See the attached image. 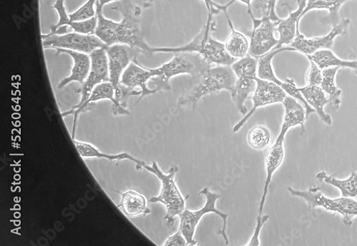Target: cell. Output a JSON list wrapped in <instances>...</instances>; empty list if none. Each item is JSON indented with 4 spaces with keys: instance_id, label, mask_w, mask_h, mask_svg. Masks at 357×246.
I'll return each mask as SVG.
<instances>
[{
    "instance_id": "24",
    "label": "cell",
    "mask_w": 357,
    "mask_h": 246,
    "mask_svg": "<svg viewBox=\"0 0 357 246\" xmlns=\"http://www.w3.org/2000/svg\"><path fill=\"white\" fill-rule=\"evenodd\" d=\"M231 29V34L225 45L227 52L234 58L240 59L249 54L250 43L247 38L235 30L227 13H225Z\"/></svg>"
},
{
    "instance_id": "28",
    "label": "cell",
    "mask_w": 357,
    "mask_h": 246,
    "mask_svg": "<svg viewBox=\"0 0 357 246\" xmlns=\"http://www.w3.org/2000/svg\"><path fill=\"white\" fill-rule=\"evenodd\" d=\"M257 86L256 77H238L234 86V98L236 100V107L244 116L248 113L245 102ZM233 98V99H234Z\"/></svg>"
},
{
    "instance_id": "39",
    "label": "cell",
    "mask_w": 357,
    "mask_h": 246,
    "mask_svg": "<svg viewBox=\"0 0 357 246\" xmlns=\"http://www.w3.org/2000/svg\"><path fill=\"white\" fill-rule=\"evenodd\" d=\"M278 0H267L266 1V13L270 18L274 22H280L281 20L277 16L275 13V7Z\"/></svg>"
},
{
    "instance_id": "11",
    "label": "cell",
    "mask_w": 357,
    "mask_h": 246,
    "mask_svg": "<svg viewBox=\"0 0 357 246\" xmlns=\"http://www.w3.org/2000/svg\"><path fill=\"white\" fill-rule=\"evenodd\" d=\"M257 86L254 95L251 98L253 102L252 109L234 126L233 132H239L246 124L247 121L259 107L282 103L286 98L284 90L277 84L256 77Z\"/></svg>"
},
{
    "instance_id": "2",
    "label": "cell",
    "mask_w": 357,
    "mask_h": 246,
    "mask_svg": "<svg viewBox=\"0 0 357 246\" xmlns=\"http://www.w3.org/2000/svg\"><path fill=\"white\" fill-rule=\"evenodd\" d=\"M236 80V77L231 67L211 66L192 78L190 87L178 98L177 105L182 107L191 104L195 109L202 98L222 90L228 91L233 99Z\"/></svg>"
},
{
    "instance_id": "22",
    "label": "cell",
    "mask_w": 357,
    "mask_h": 246,
    "mask_svg": "<svg viewBox=\"0 0 357 246\" xmlns=\"http://www.w3.org/2000/svg\"><path fill=\"white\" fill-rule=\"evenodd\" d=\"M122 200L119 208H122L125 214L129 217L137 216L145 217L151 213V210L147 208L145 197L134 191H129L122 194Z\"/></svg>"
},
{
    "instance_id": "41",
    "label": "cell",
    "mask_w": 357,
    "mask_h": 246,
    "mask_svg": "<svg viewBox=\"0 0 357 246\" xmlns=\"http://www.w3.org/2000/svg\"><path fill=\"white\" fill-rule=\"evenodd\" d=\"M356 198L357 199V197Z\"/></svg>"
},
{
    "instance_id": "3",
    "label": "cell",
    "mask_w": 357,
    "mask_h": 246,
    "mask_svg": "<svg viewBox=\"0 0 357 246\" xmlns=\"http://www.w3.org/2000/svg\"><path fill=\"white\" fill-rule=\"evenodd\" d=\"M169 63L155 69H150L153 77L148 82V87L155 91H169V80L176 76L189 75L197 77L212 66L199 54L195 52H177Z\"/></svg>"
},
{
    "instance_id": "10",
    "label": "cell",
    "mask_w": 357,
    "mask_h": 246,
    "mask_svg": "<svg viewBox=\"0 0 357 246\" xmlns=\"http://www.w3.org/2000/svg\"><path fill=\"white\" fill-rule=\"evenodd\" d=\"M106 48H100L92 52L91 70L86 79L77 89V93L81 95L79 102L70 110L81 107L91 97L94 89L103 82H109L108 59Z\"/></svg>"
},
{
    "instance_id": "6",
    "label": "cell",
    "mask_w": 357,
    "mask_h": 246,
    "mask_svg": "<svg viewBox=\"0 0 357 246\" xmlns=\"http://www.w3.org/2000/svg\"><path fill=\"white\" fill-rule=\"evenodd\" d=\"M199 195L204 196L206 199L204 206L197 210H190L185 208L180 215L181 224L178 230L181 231L186 238L188 245H195L197 242L195 239V234L199 222L205 215L214 213L222 220V228L218 234L223 237L227 245L229 239L226 234V227L228 214L219 210L216 208L217 201L221 197V195L212 192L206 187L199 192Z\"/></svg>"
},
{
    "instance_id": "25",
    "label": "cell",
    "mask_w": 357,
    "mask_h": 246,
    "mask_svg": "<svg viewBox=\"0 0 357 246\" xmlns=\"http://www.w3.org/2000/svg\"><path fill=\"white\" fill-rule=\"evenodd\" d=\"M339 67H331L322 70L323 79L321 83V88L328 95L330 105L333 110H337L341 105V95L342 91L335 83V77Z\"/></svg>"
},
{
    "instance_id": "1",
    "label": "cell",
    "mask_w": 357,
    "mask_h": 246,
    "mask_svg": "<svg viewBox=\"0 0 357 246\" xmlns=\"http://www.w3.org/2000/svg\"><path fill=\"white\" fill-rule=\"evenodd\" d=\"M121 15L120 22L105 18L100 25V36L107 46L116 44L126 45L136 50L139 54L151 56L155 53L144 40L141 31L140 8L131 0H120L112 8Z\"/></svg>"
},
{
    "instance_id": "17",
    "label": "cell",
    "mask_w": 357,
    "mask_h": 246,
    "mask_svg": "<svg viewBox=\"0 0 357 246\" xmlns=\"http://www.w3.org/2000/svg\"><path fill=\"white\" fill-rule=\"evenodd\" d=\"M298 9L295 12H290L289 16L284 20H281L275 31L280 34L278 45L274 49H280L284 45H291L296 36L300 33V17L307 6V0H297Z\"/></svg>"
},
{
    "instance_id": "9",
    "label": "cell",
    "mask_w": 357,
    "mask_h": 246,
    "mask_svg": "<svg viewBox=\"0 0 357 246\" xmlns=\"http://www.w3.org/2000/svg\"><path fill=\"white\" fill-rule=\"evenodd\" d=\"M43 47L63 49L91 54L96 49L107 46L96 35H84L74 32L65 34L41 35Z\"/></svg>"
},
{
    "instance_id": "30",
    "label": "cell",
    "mask_w": 357,
    "mask_h": 246,
    "mask_svg": "<svg viewBox=\"0 0 357 246\" xmlns=\"http://www.w3.org/2000/svg\"><path fill=\"white\" fill-rule=\"evenodd\" d=\"M52 8L57 13L58 21L56 24L50 27V33L46 35L52 36L67 33L68 27L71 26L73 21L70 20V13L67 11L66 0H55L54 3L52 5Z\"/></svg>"
},
{
    "instance_id": "21",
    "label": "cell",
    "mask_w": 357,
    "mask_h": 246,
    "mask_svg": "<svg viewBox=\"0 0 357 246\" xmlns=\"http://www.w3.org/2000/svg\"><path fill=\"white\" fill-rule=\"evenodd\" d=\"M347 1L349 0H307V6L300 17V22L311 10H326L329 12V15L324 18V21L335 26L339 24V11L342 6Z\"/></svg>"
},
{
    "instance_id": "31",
    "label": "cell",
    "mask_w": 357,
    "mask_h": 246,
    "mask_svg": "<svg viewBox=\"0 0 357 246\" xmlns=\"http://www.w3.org/2000/svg\"><path fill=\"white\" fill-rule=\"evenodd\" d=\"M259 59L248 54L237 59L231 66L235 76L238 77H257Z\"/></svg>"
},
{
    "instance_id": "18",
    "label": "cell",
    "mask_w": 357,
    "mask_h": 246,
    "mask_svg": "<svg viewBox=\"0 0 357 246\" xmlns=\"http://www.w3.org/2000/svg\"><path fill=\"white\" fill-rule=\"evenodd\" d=\"M102 100H109L112 105L116 102L114 98V89L110 82H103L98 85L92 92L91 97L79 109L75 110H69L62 114V117L69 115H74V121L72 131V139H75V135L77 128V123L79 115L82 113L88 112L93 108V104Z\"/></svg>"
},
{
    "instance_id": "12",
    "label": "cell",
    "mask_w": 357,
    "mask_h": 246,
    "mask_svg": "<svg viewBox=\"0 0 357 246\" xmlns=\"http://www.w3.org/2000/svg\"><path fill=\"white\" fill-rule=\"evenodd\" d=\"M105 49L108 59L109 82L115 90L120 85L126 70L140 54L130 47L122 44L113 45L107 47Z\"/></svg>"
},
{
    "instance_id": "7",
    "label": "cell",
    "mask_w": 357,
    "mask_h": 246,
    "mask_svg": "<svg viewBox=\"0 0 357 246\" xmlns=\"http://www.w3.org/2000/svg\"><path fill=\"white\" fill-rule=\"evenodd\" d=\"M288 191L292 196L306 201L312 211L315 208L321 207L327 211L340 213L345 226H351L353 219L357 217V201L352 198H327L321 193V188L315 187L309 188L307 191H298L289 187Z\"/></svg>"
},
{
    "instance_id": "34",
    "label": "cell",
    "mask_w": 357,
    "mask_h": 246,
    "mask_svg": "<svg viewBox=\"0 0 357 246\" xmlns=\"http://www.w3.org/2000/svg\"><path fill=\"white\" fill-rule=\"evenodd\" d=\"M98 0H86V1L75 12L70 13L72 21H82L96 16V6Z\"/></svg>"
},
{
    "instance_id": "5",
    "label": "cell",
    "mask_w": 357,
    "mask_h": 246,
    "mask_svg": "<svg viewBox=\"0 0 357 246\" xmlns=\"http://www.w3.org/2000/svg\"><path fill=\"white\" fill-rule=\"evenodd\" d=\"M138 167L155 174L161 181V190L159 196L151 198L150 201L152 203H161L165 206L167 213L164 220L167 221V226H172L175 217H180V215L185 210L187 200L176 183L175 176L178 170V167L172 166L167 174L163 173L155 161L152 166H148L144 162L140 161L139 164H137V169Z\"/></svg>"
},
{
    "instance_id": "29",
    "label": "cell",
    "mask_w": 357,
    "mask_h": 246,
    "mask_svg": "<svg viewBox=\"0 0 357 246\" xmlns=\"http://www.w3.org/2000/svg\"><path fill=\"white\" fill-rule=\"evenodd\" d=\"M141 91H137L122 84L114 90L115 104L112 105V112L114 116L129 115L128 110L130 98L133 96H140Z\"/></svg>"
},
{
    "instance_id": "37",
    "label": "cell",
    "mask_w": 357,
    "mask_h": 246,
    "mask_svg": "<svg viewBox=\"0 0 357 246\" xmlns=\"http://www.w3.org/2000/svg\"><path fill=\"white\" fill-rule=\"evenodd\" d=\"M164 246H186L188 243L181 230L169 236L163 244Z\"/></svg>"
},
{
    "instance_id": "26",
    "label": "cell",
    "mask_w": 357,
    "mask_h": 246,
    "mask_svg": "<svg viewBox=\"0 0 357 246\" xmlns=\"http://www.w3.org/2000/svg\"><path fill=\"white\" fill-rule=\"evenodd\" d=\"M317 179L339 189L344 197L355 198L357 197V172L354 171L344 180L336 178L334 175H328L321 171L317 175Z\"/></svg>"
},
{
    "instance_id": "38",
    "label": "cell",
    "mask_w": 357,
    "mask_h": 246,
    "mask_svg": "<svg viewBox=\"0 0 357 246\" xmlns=\"http://www.w3.org/2000/svg\"><path fill=\"white\" fill-rule=\"evenodd\" d=\"M205 3L208 12H211L213 15L218 14L220 11H223L225 13H227V8L229 6L227 4L226 6H220L215 2L213 0H203Z\"/></svg>"
},
{
    "instance_id": "4",
    "label": "cell",
    "mask_w": 357,
    "mask_h": 246,
    "mask_svg": "<svg viewBox=\"0 0 357 246\" xmlns=\"http://www.w3.org/2000/svg\"><path fill=\"white\" fill-rule=\"evenodd\" d=\"M213 15L208 12L207 22L202 32L192 42L180 47H155V53L195 52L200 54L208 63L231 67L237 59L227 51L225 45L213 39Z\"/></svg>"
},
{
    "instance_id": "14",
    "label": "cell",
    "mask_w": 357,
    "mask_h": 246,
    "mask_svg": "<svg viewBox=\"0 0 357 246\" xmlns=\"http://www.w3.org/2000/svg\"><path fill=\"white\" fill-rule=\"evenodd\" d=\"M285 139L278 137L275 143L267 152L266 157V179L263 189V194L260 200L258 217L260 219L262 217V212L266 202L268 191L272 182L273 176L276 171L283 163L285 151L284 142Z\"/></svg>"
},
{
    "instance_id": "16",
    "label": "cell",
    "mask_w": 357,
    "mask_h": 246,
    "mask_svg": "<svg viewBox=\"0 0 357 246\" xmlns=\"http://www.w3.org/2000/svg\"><path fill=\"white\" fill-rule=\"evenodd\" d=\"M153 77V75L150 69L143 68L138 63L137 59H135L124 72L121 84L132 89L138 87L141 89L142 94L137 100L138 102L143 98L155 94V91L148 87V82Z\"/></svg>"
},
{
    "instance_id": "33",
    "label": "cell",
    "mask_w": 357,
    "mask_h": 246,
    "mask_svg": "<svg viewBox=\"0 0 357 246\" xmlns=\"http://www.w3.org/2000/svg\"><path fill=\"white\" fill-rule=\"evenodd\" d=\"M280 86L284 90L287 95H289V96L294 99L301 102L304 105L306 112V119L309 118L311 114L316 112L315 110L307 103L298 87H296L293 79L287 78L285 82H282Z\"/></svg>"
},
{
    "instance_id": "13",
    "label": "cell",
    "mask_w": 357,
    "mask_h": 246,
    "mask_svg": "<svg viewBox=\"0 0 357 246\" xmlns=\"http://www.w3.org/2000/svg\"><path fill=\"white\" fill-rule=\"evenodd\" d=\"M349 24V19H343L338 24L333 26L328 35L320 38H305L303 35L296 36L290 45L291 47L305 56L312 55L319 50L331 49L333 47L335 39L347 33Z\"/></svg>"
},
{
    "instance_id": "15",
    "label": "cell",
    "mask_w": 357,
    "mask_h": 246,
    "mask_svg": "<svg viewBox=\"0 0 357 246\" xmlns=\"http://www.w3.org/2000/svg\"><path fill=\"white\" fill-rule=\"evenodd\" d=\"M55 55L66 54L73 61V66L70 75L62 79L57 84L58 89H62L72 82L82 85L91 70V58L88 54L63 49H54Z\"/></svg>"
},
{
    "instance_id": "20",
    "label": "cell",
    "mask_w": 357,
    "mask_h": 246,
    "mask_svg": "<svg viewBox=\"0 0 357 246\" xmlns=\"http://www.w3.org/2000/svg\"><path fill=\"white\" fill-rule=\"evenodd\" d=\"M307 103L317 113L320 119L327 125H332L333 120L329 114L324 112V107L330 104L329 98L320 86L307 85L298 88Z\"/></svg>"
},
{
    "instance_id": "40",
    "label": "cell",
    "mask_w": 357,
    "mask_h": 246,
    "mask_svg": "<svg viewBox=\"0 0 357 246\" xmlns=\"http://www.w3.org/2000/svg\"><path fill=\"white\" fill-rule=\"evenodd\" d=\"M236 1H241V3L247 5V6L248 8V13L250 15V17L253 16L252 12V8H251V3H252V0H231V1H230L229 3H227V6L229 7Z\"/></svg>"
},
{
    "instance_id": "27",
    "label": "cell",
    "mask_w": 357,
    "mask_h": 246,
    "mask_svg": "<svg viewBox=\"0 0 357 246\" xmlns=\"http://www.w3.org/2000/svg\"><path fill=\"white\" fill-rule=\"evenodd\" d=\"M73 141L79 153V155L84 159L100 158L106 159L109 161H121L128 160L135 162L136 164H139L140 162V160L132 157L128 153H118V155H108V153L100 151L91 144L82 142L75 139H73Z\"/></svg>"
},
{
    "instance_id": "32",
    "label": "cell",
    "mask_w": 357,
    "mask_h": 246,
    "mask_svg": "<svg viewBox=\"0 0 357 246\" xmlns=\"http://www.w3.org/2000/svg\"><path fill=\"white\" fill-rule=\"evenodd\" d=\"M271 138V133L268 129L263 126H257L250 131L248 141L252 148L262 150L270 144Z\"/></svg>"
},
{
    "instance_id": "19",
    "label": "cell",
    "mask_w": 357,
    "mask_h": 246,
    "mask_svg": "<svg viewBox=\"0 0 357 246\" xmlns=\"http://www.w3.org/2000/svg\"><path fill=\"white\" fill-rule=\"evenodd\" d=\"M284 107V116L283 125L278 137L284 138L289 130L296 126L302 128V134L305 132V121L306 112L303 107L296 100L287 96L282 102Z\"/></svg>"
},
{
    "instance_id": "23",
    "label": "cell",
    "mask_w": 357,
    "mask_h": 246,
    "mask_svg": "<svg viewBox=\"0 0 357 246\" xmlns=\"http://www.w3.org/2000/svg\"><path fill=\"white\" fill-rule=\"evenodd\" d=\"M314 61L321 70L331 67L349 68L357 74V61L343 60L337 57L331 50H319L312 55L306 56Z\"/></svg>"
},
{
    "instance_id": "35",
    "label": "cell",
    "mask_w": 357,
    "mask_h": 246,
    "mask_svg": "<svg viewBox=\"0 0 357 246\" xmlns=\"http://www.w3.org/2000/svg\"><path fill=\"white\" fill-rule=\"evenodd\" d=\"M310 61V68L307 72L308 85L320 86L322 82L323 75L322 70L314 63V61L309 59Z\"/></svg>"
},
{
    "instance_id": "8",
    "label": "cell",
    "mask_w": 357,
    "mask_h": 246,
    "mask_svg": "<svg viewBox=\"0 0 357 246\" xmlns=\"http://www.w3.org/2000/svg\"><path fill=\"white\" fill-rule=\"evenodd\" d=\"M261 9L263 12L261 19L251 17L253 29L250 36L249 54L257 59L270 52L279 43V40H277L274 36L279 22L273 21L267 15L266 1L264 2Z\"/></svg>"
},
{
    "instance_id": "36",
    "label": "cell",
    "mask_w": 357,
    "mask_h": 246,
    "mask_svg": "<svg viewBox=\"0 0 357 246\" xmlns=\"http://www.w3.org/2000/svg\"><path fill=\"white\" fill-rule=\"evenodd\" d=\"M268 220H269V216H263L260 219H257L255 232L250 239V243L246 244L247 246H259L260 245V232L263 226L267 222Z\"/></svg>"
}]
</instances>
